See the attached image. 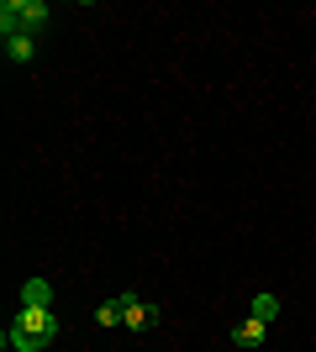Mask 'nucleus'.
Instances as JSON below:
<instances>
[{
	"label": "nucleus",
	"instance_id": "f257e3e1",
	"mask_svg": "<svg viewBox=\"0 0 316 352\" xmlns=\"http://www.w3.org/2000/svg\"><path fill=\"white\" fill-rule=\"evenodd\" d=\"M59 337V316L53 310H16L11 316V326H6V347L11 352H43L48 342Z\"/></svg>",
	"mask_w": 316,
	"mask_h": 352
},
{
	"label": "nucleus",
	"instance_id": "f03ea898",
	"mask_svg": "<svg viewBox=\"0 0 316 352\" xmlns=\"http://www.w3.org/2000/svg\"><path fill=\"white\" fill-rule=\"evenodd\" d=\"M53 27V6L48 0H0V37H43Z\"/></svg>",
	"mask_w": 316,
	"mask_h": 352
},
{
	"label": "nucleus",
	"instance_id": "7ed1b4c3",
	"mask_svg": "<svg viewBox=\"0 0 316 352\" xmlns=\"http://www.w3.org/2000/svg\"><path fill=\"white\" fill-rule=\"evenodd\" d=\"M121 326L127 331H153L158 326V305L137 300V294H121Z\"/></svg>",
	"mask_w": 316,
	"mask_h": 352
},
{
	"label": "nucleus",
	"instance_id": "20e7f679",
	"mask_svg": "<svg viewBox=\"0 0 316 352\" xmlns=\"http://www.w3.org/2000/svg\"><path fill=\"white\" fill-rule=\"evenodd\" d=\"M21 305L27 310H53V284L48 279H27L21 284Z\"/></svg>",
	"mask_w": 316,
	"mask_h": 352
},
{
	"label": "nucleus",
	"instance_id": "39448f33",
	"mask_svg": "<svg viewBox=\"0 0 316 352\" xmlns=\"http://www.w3.org/2000/svg\"><path fill=\"white\" fill-rule=\"evenodd\" d=\"M264 337H269V326H264V321H253V316L232 326V347H264Z\"/></svg>",
	"mask_w": 316,
	"mask_h": 352
},
{
	"label": "nucleus",
	"instance_id": "423d86ee",
	"mask_svg": "<svg viewBox=\"0 0 316 352\" xmlns=\"http://www.w3.org/2000/svg\"><path fill=\"white\" fill-rule=\"evenodd\" d=\"M0 47H6L11 63H32L37 58V37H27V32H21V37H0Z\"/></svg>",
	"mask_w": 316,
	"mask_h": 352
},
{
	"label": "nucleus",
	"instance_id": "0eeeda50",
	"mask_svg": "<svg viewBox=\"0 0 316 352\" xmlns=\"http://www.w3.org/2000/svg\"><path fill=\"white\" fill-rule=\"evenodd\" d=\"M248 316H253V321H264V326H274L280 321V294H253V305H248Z\"/></svg>",
	"mask_w": 316,
	"mask_h": 352
},
{
	"label": "nucleus",
	"instance_id": "6e6552de",
	"mask_svg": "<svg viewBox=\"0 0 316 352\" xmlns=\"http://www.w3.org/2000/svg\"><path fill=\"white\" fill-rule=\"evenodd\" d=\"M95 321H101V326H121V294H116V300H105V305L95 310Z\"/></svg>",
	"mask_w": 316,
	"mask_h": 352
}]
</instances>
